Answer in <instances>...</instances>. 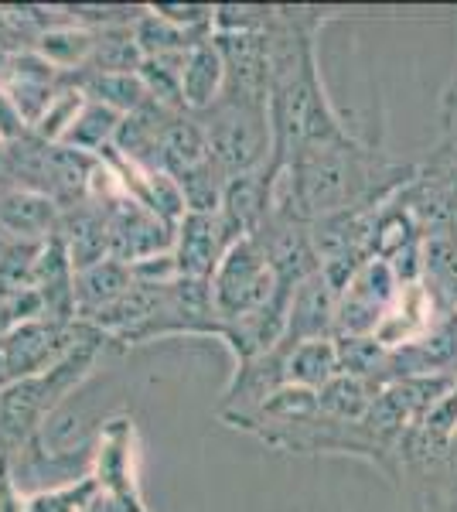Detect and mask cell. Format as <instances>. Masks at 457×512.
<instances>
[{
	"mask_svg": "<svg viewBox=\"0 0 457 512\" xmlns=\"http://www.w3.org/2000/svg\"><path fill=\"white\" fill-rule=\"evenodd\" d=\"M229 246H232V239L226 236V226H222L219 216H198V212H188V216L174 226V243H171L178 277L212 280L215 267L222 263V256H226Z\"/></svg>",
	"mask_w": 457,
	"mask_h": 512,
	"instance_id": "9c48e42d",
	"label": "cell"
},
{
	"mask_svg": "<svg viewBox=\"0 0 457 512\" xmlns=\"http://www.w3.org/2000/svg\"><path fill=\"white\" fill-rule=\"evenodd\" d=\"M134 287V270L120 260H103L96 267L76 270L72 280V301H76V321L89 325L103 315L106 308H113L123 294Z\"/></svg>",
	"mask_w": 457,
	"mask_h": 512,
	"instance_id": "7c38bea8",
	"label": "cell"
},
{
	"mask_svg": "<svg viewBox=\"0 0 457 512\" xmlns=\"http://www.w3.org/2000/svg\"><path fill=\"white\" fill-rule=\"evenodd\" d=\"M273 7L263 4H215V35H263L270 28Z\"/></svg>",
	"mask_w": 457,
	"mask_h": 512,
	"instance_id": "603a6c76",
	"label": "cell"
},
{
	"mask_svg": "<svg viewBox=\"0 0 457 512\" xmlns=\"http://www.w3.org/2000/svg\"><path fill=\"white\" fill-rule=\"evenodd\" d=\"M134 35H137V45H140V52H144V59H161V55H188L191 48L209 41L212 31L174 24L147 7V11L140 14V21L134 24Z\"/></svg>",
	"mask_w": 457,
	"mask_h": 512,
	"instance_id": "e0dca14e",
	"label": "cell"
},
{
	"mask_svg": "<svg viewBox=\"0 0 457 512\" xmlns=\"http://www.w3.org/2000/svg\"><path fill=\"white\" fill-rule=\"evenodd\" d=\"M195 117L209 140V158L229 178L273 168V127L263 99L222 93L219 103Z\"/></svg>",
	"mask_w": 457,
	"mask_h": 512,
	"instance_id": "7a4b0ae2",
	"label": "cell"
},
{
	"mask_svg": "<svg viewBox=\"0 0 457 512\" xmlns=\"http://www.w3.org/2000/svg\"><path fill=\"white\" fill-rule=\"evenodd\" d=\"M440 144H457V76L440 96Z\"/></svg>",
	"mask_w": 457,
	"mask_h": 512,
	"instance_id": "484cf974",
	"label": "cell"
},
{
	"mask_svg": "<svg viewBox=\"0 0 457 512\" xmlns=\"http://www.w3.org/2000/svg\"><path fill=\"white\" fill-rule=\"evenodd\" d=\"M284 373H287V386H301V390H311V393L324 390V386L338 376L335 338H318V342L287 345Z\"/></svg>",
	"mask_w": 457,
	"mask_h": 512,
	"instance_id": "2e32d148",
	"label": "cell"
},
{
	"mask_svg": "<svg viewBox=\"0 0 457 512\" xmlns=\"http://www.w3.org/2000/svg\"><path fill=\"white\" fill-rule=\"evenodd\" d=\"M154 14L168 18L174 24H185V28H202L212 31V18H215V4H151ZM215 35V31H212Z\"/></svg>",
	"mask_w": 457,
	"mask_h": 512,
	"instance_id": "cb8c5ba5",
	"label": "cell"
},
{
	"mask_svg": "<svg viewBox=\"0 0 457 512\" xmlns=\"http://www.w3.org/2000/svg\"><path fill=\"white\" fill-rule=\"evenodd\" d=\"M62 209L48 195L18 185H0V236L11 243H48L58 236Z\"/></svg>",
	"mask_w": 457,
	"mask_h": 512,
	"instance_id": "30bf717a",
	"label": "cell"
},
{
	"mask_svg": "<svg viewBox=\"0 0 457 512\" xmlns=\"http://www.w3.org/2000/svg\"><path fill=\"white\" fill-rule=\"evenodd\" d=\"M417 175V164L396 161L376 144L348 134L324 140L277 171L273 205L304 222H321L345 212H376Z\"/></svg>",
	"mask_w": 457,
	"mask_h": 512,
	"instance_id": "6da1fadb",
	"label": "cell"
},
{
	"mask_svg": "<svg viewBox=\"0 0 457 512\" xmlns=\"http://www.w3.org/2000/svg\"><path fill=\"white\" fill-rule=\"evenodd\" d=\"M69 82L89 103L106 106V110L120 113V117H130V113H140L151 106L137 72H76V76H69Z\"/></svg>",
	"mask_w": 457,
	"mask_h": 512,
	"instance_id": "5bb4252c",
	"label": "cell"
},
{
	"mask_svg": "<svg viewBox=\"0 0 457 512\" xmlns=\"http://www.w3.org/2000/svg\"><path fill=\"white\" fill-rule=\"evenodd\" d=\"M24 134H31V123L24 120L21 106L14 103L11 93L0 86V140H4V144H14V140H21Z\"/></svg>",
	"mask_w": 457,
	"mask_h": 512,
	"instance_id": "d4e9b609",
	"label": "cell"
},
{
	"mask_svg": "<svg viewBox=\"0 0 457 512\" xmlns=\"http://www.w3.org/2000/svg\"><path fill=\"white\" fill-rule=\"evenodd\" d=\"M7 458H11V454H7L4 448H0V482H4V478H7Z\"/></svg>",
	"mask_w": 457,
	"mask_h": 512,
	"instance_id": "f1b7e54d",
	"label": "cell"
},
{
	"mask_svg": "<svg viewBox=\"0 0 457 512\" xmlns=\"http://www.w3.org/2000/svg\"><path fill=\"white\" fill-rule=\"evenodd\" d=\"M209 284H212L219 328L229 325V321L249 318V315H256V311L270 308L280 294H290V291H280L277 277H273V267L267 263V256H263L260 243H256L253 236L229 246Z\"/></svg>",
	"mask_w": 457,
	"mask_h": 512,
	"instance_id": "3957f363",
	"label": "cell"
},
{
	"mask_svg": "<svg viewBox=\"0 0 457 512\" xmlns=\"http://www.w3.org/2000/svg\"><path fill=\"white\" fill-rule=\"evenodd\" d=\"M93 41L96 35L82 24H72V18L58 28L45 31L38 41H35V52L45 59L48 65H55L62 76H76L89 65V55H93Z\"/></svg>",
	"mask_w": 457,
	"mask_h": 512,
	"instance_id": "ac0fdd59",
	"label": "cell"
},
{
	"mask_svg": "<svg viewBox=\"0 0 457 512\" xmlns=\"http://www.w3.org/2000/svg\"><path fill=\"white\" fill-rule=\"evenodd\" d=\"M454 393H457V379H454Z\"/></svg>",
	"mask_w": 457,
	"mask_h": 512,
	"instance_id": "4dcf8cb0",
	"label": "cell"
},
{
	"mask_svg": "<svg viewBox=\"0 0 457 512\" xmlns=\"http://www.w3.org/2000/svg\"><path fill=\"white\" fill-rule=\"evenodd\" d=\"M106 212H110V253L113 260L134 267L140 260L171 253L174 229L161 216H154L147 205H140L137 198L127 192H116L106 198Z\"/></svg>",
	"mask_w": 457,
	"mask_h": 512,
	"instance_id": "52a82bcc",
	"label": "cell"
},
{
	"mask_svg": "<svg viewBox=\"0 0 457 512\" xmlns=\"http://www.w3.org/2000/svg\"><path fill=\"white\" fill-rule=\"evenodd\" d=\"M123 117L113 110H106V106L99 103H82L79 117L72 120V127L65 130V137L58 140V144L65 147H76L82 154H93V158H103V154L113 151L116 144V130H120Z\"/></svg>",
	"mask_w": 457,
	"mask_h": 512,
	"instance_id": "d6986e66",
	"label": "cell"
},
{
	"mask_svg": "<svg viewBox=\"0 0 457 512\" xmlns=\"http://www.w3.org/2000/svg\"><path fill=\"white\" fill-rule=\"evenodd\" d=\"M423 164H430L434 171H440L444 181L454 188V195H457V144H437Z\"/></svg>",
	"mask_w": 457,
	"mask_h": 512,
	"instance_id": "4316f807",
	"label": "cell"
},
{
	"mask_svg": "<svg viewBox=\"0 0 457 512\" xmlns=\"http://www.w3.org/2000/svg\"><path fill=\"white\" fill-rule=\"evenodd\" d=\"M222 93H226V65H222L215 38H209L188 52L185 69H181V99L188 113H205L219 103Z\"/></svg>",
	"mask_w": 457,
	"mask_h": 512,
	"instance_id": "4fadbf2b",
	"label": "cell"
},
{
	"mask_svg": "<svg viewBox=\"0 0 457 512\" xmlns=\"http://www.w3.org/2000/svg\"><path fill=\"white\" fill-rule=\"evenodd\" d=\"M93 35V55L82 72H140L144 52L137 45L134 28H103Z\"/></svg>",
	"mask_w": 457,
	"mask_h": 512,
	"instance_id": "44dd1931",
	"label": "cell"
},
{
	"mask_svg": "<svg viewBox=\"0 0 457 512\" xmlns=\"http://www.w3.org/2000/svg\"><path fill=\"white\" fill-rule=\"evenodd\" d=\"M4 158H7V144L0 140V181H4Z\"/></svg>",
	"mask_w": 457,
	"mask_h": 512,
	"instance_id": "f546056e",
	"label": "cell"
},
{
	"mask_svg": "<svg viewBox=\"0 0 457 512\" xmlns=\"http://www.w3.org/2000/svg\"><path fill=\"white\" fill-rule=\"evenodd\" d=\"M335 321H338V291L318 270V274L301 280L290 291L284 338L280 342L301 345V342H318V338H335Z\"/></svg>",
	"mask_w": 457,
	"mask_h": 512,
	"instance_id": "ba28073f",
	"label": "cell"
},
{
	"mask_svg": "<svg viewBox=\"0 0 457 512\" xmlns=\"http://www.w3.org/2000/svg\"><path fill=\"white\" fill-rule=\"evenodd\" d=\"M82 321H55V318H31L14 328L0 342V366L7 383L38 376L52 369L65 352L82 338Z\"/></svg>",
	"mask_w": 457,
	"mask_h": 512,
	"instance_id": "277c9868",
	"label": "cell"
},
{
	"mask_svg": "<svg viewBox=\"0 0 457 512\" xmlns=\"http://www.w3.org/2000/svg\"><path fill=\"white\" fill-rule=\"evenodd\" d=\"M376 393H379V386L365 383L359 376L338 373L324 390H318V407H321V414L342 420V424H362L372 400H376Z\"/></svg>",
	"mask_w": 457,
	"mask_h": 512,
	"instance_id": "ffe728a7",
	"label": "cell"
},
{
	"mask_svg": "<svg viewBox=\"0 0 457 512\" xmlns=\"http://www.w3.org/2000/svg\"><path fill=\"white\" fill-rule=\"evenodd\" d=\"M209 161V140L195 113H171L161 134V171L171 178L188 175L191 168Z\"/></svg>",
	"mask_w": 457,
	"mask_h": 512,
	"instance_id": "9a60e30c",
	"label": "cell"
},
{
	"mask_svg": "<svg viewBox=\"0 0 457 512\" xmlns=\"http://www.w3.org/2000/svg\"><path fill=\"white\" fill-rule=\"evenodd\" d=\"M93 478L103 499L127 509H147L137 482V424L130 414L106 417L103 431L96 437Z\"/></svg>",
	"mask_w": 457,
	"mask_h": 512,
	"instance_id": "5b68a950",
	"label": "cell"
},
{
	"mask_svg": "<svg viewBox=\"0 0 457 512\" xmlns=\"http://www.w3.org/2000/svg\"><path fill=\"white\" fill-rule=\"evenodd\" d=\"M99 499H103V492H99L96 478L86 475L79 482L28 495L24 499V512H89L99 506Z\"/></svg>",
	"mask_w": 457,
	"mask_h": 512,
	"instance_id": "7402d4cb",
	"label": "cell"
},
{
	"mask_svg": "<svg viewBox=\"0 0 457 512\" xmlns=\"http://www.w3.org/2000/svg\"><path fill=\"white\" fill-rule=\"evenodd\" d=\"M273 185H277V171H253V175L229 178L226 195L219 205V219L226 226V236L232 243L256 236V229L263 226V219L273 209Z\"/></svg>",
	"mask_w": 457,
	"mask_h": 512,
	"instance_id": "8fae6325",
	"label": "cell"
},
{
	"mask_svg": "<svg viewBox=\"0 0 457 512\" xmlns=\"http://www.w3.org/2000/svg\"><path fill=\"white\" fill-rule=\"evenodd\" d=\"M400 277L393 274L386 260L372 256L359 267L338 294V321L335 335H376V328L386 318L389 304L400 294Z\"/></svg>",
	"mask_w": 457,
	"mask_h": 512,
	"instance_id": "8992f818",
	"label": "cell"
},
{
	"mask_svg": "<svg viewBox=\"0 0 457 512\" xmlns=\"http://www.w3.org/2000/svg\"><path fill=\"white\" fill-rule=\"evenodd\" d=\"M99 512H147V509H127V506H116V502L103 499L99 502Z\"/></svg>",
	"mask_w": 457,
	"mask_h": 512,
	"instance_id": "83f0119b",
	"label": "cell"
}]
</instances>
